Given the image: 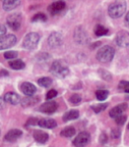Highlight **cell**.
<instances>
[{
  "label": "cell",
  "mask_w": 129,
  "mask_h": 147,
  "mask_svg": "<svg viewBox=\"0 0 129 147\" xmlns=\"http://www.w3.org/2000/svg\"><path fill=\"white\" fill-rule=\"evenodd\" d=\"M127 8V4L123 0H117L115 2L111 3L108 7V13L112 18H118L125 13Z\"/></svg>",
  "instance_id": "obj_1"
},
{
  "label": "cell",
  "mask_w": 129,
  "mask_h": 147,
  "mask_svg": "<svg viewBox=\"0 0 129 147\" xmlns=\"http://www.w3.org/2000/svg\"><path fill=\"white\" fill-rule=\"evenodd\" d=\"M50 71L53 74L54 76H56L57 78H65V77L68 76L69 74V69L66 64L64 63L61 60H57V61H54L52 63L50 67Z\"/></svg>",
  "instance_id": "obj_2"
},
{
  "label": "cell",
  "mask_w": 129,
  "mask_h": 147,
  "mask_svg": "<svg viewBox=\"0 0 129 147\" xmlns=\"http://www.w3.org/2000/svg\"><path fill=\"white\" fill-rule=\"evenodd\" d=\"M114 55H115V50L113 47L106 45L99 49L97 53V59L102 63H107L113 59Z\"/></svg>",
  "instance_id": "obj_3"
},
{
  "label": "cell",
  "mask_w": 129,
  "mask_h": 147,
  "mask_svg": "<svg viewBox=\"0 0 129 147\" xmlns=\"http://www.w3.org/2000/svg\"><path fill=\"white\" fill-rule=\"evenodd\" d=\"M39 41H40V35L38 33L35 32L29 33L25 37V39H23V46L25 49H28V50H33V49H35L38 46Z\"/></svg>",
  "instance_id": "obj_4"
},
{
  "label": "cell",
  "mask_w": 129,
  "mask_h": 147,
  "mask_svg": "<svg viewBox=\"0 0 129 147\" xmlns=\"http://www.w3.org/2000/svg\"><path fill=\"white\" fill-rule=\"evenodd\" d=\"M16 41H17V38L12 34H5L3 36H0V50L11 48L12 46L16 44Z\"/></svg>",
  "instance_id": "obj_5"
},
{
  "label": "cell",
  "mask_w": 129,
  "mask_h": 147,
  "mask_svg": "<svg viewBox=\"0 0 129 147\" xmlns=\"http://www.w3.org/2000/svg\"><path fill=\"white\" fill-rule=\"evenodd\" d=\"M6 23H7V25H8V27H9L12 31L19 30L21 25V16L19 13L10 14V16H8V18H7Z\"/></svg>",
  "instance_id": "obj_6"
},
{
  "label": "cell",
  "mask_w": 129,
  "mask_h": 147,
  "mask_svg": "<svg viewBox=\"0 0 129 147\" xmlns=\"http://www.w3.org/2000/svg\"><path fill=\"white\" fill-rule=\"evenodd\" d=\"M116 44L120 47H127L129 46V33L126 31H120L115 38Z\"/></svg>",
  "instance_id": "obj_7"
},
{
  "label": "cell",
  "mask_w": 129,
  "mask_h": 147,
  "mask_svg": "<svg viewBox=\"0 0 129 147\" xmlns=\"http://www.w3.org/2000/svg\"><path fill=\"white\" fill-rule=\"evenodd\" d=\"M90 134L86 133V132H81V133H79L78 135L76 136L75 139L73 140V145L77 147L84 146V145H86L90 142Z\"/></svg>",
  "instance_id": "obj_8"
},
{
  "label": "cell",
  "mask_w": 129,
  "mask_h": 147,
  "mask_svg": "<svg viewBox=\"0 0 129 147\" xmlns=\"http://www.w3.org/2000/svg\"><path fill=\"white\" fill-rule=\"evenodd\" d=\"M63 42V37L60 33L54 32L49 36L48 38V44L52 47V48H55V47H58L62 44Z\"/></svg>",
  "instance_id": "obj_9"
},
{
  "label": "cell",
  "mask_w": 129,
  "mask_h": 147,
  "mask_svg": "<svg viewBox=\"0 0 129 147\" xmlns=\"http://www.w3.org/2000/svg\"><path fill=\"white\" fill-rule=\"evenodd\" d=\"M58 105L56 102L54 101H48V102H45L44 104H42L41 107H40V111L44 113H54L57 110Z\"/></svg>",
  "instance_id": "obj_10"
},
{
  "label": "cell",
  "mask_w": 129,
  "mask_h": 147,
  "mask_svg": "<svg viewBox=\"0 0 129 147\" xmlns=\"http://www.w3.org/2000/svg\"><path fill=\"white\" fill-rule=\"evenodd\" d=\"M21 90L23 94L27 96H32L36 93V87L30 82H23L21 84Z\"/></svg>",
  "instance_id": "obj_11"
},
{
  "label": "cell",
  "mask_w": 129,
  "mask_h": 147,
  "mask_svg": "<svg viewBox=\"0 0 129 147\" xmlns=\"http://www.w3.org/2000/svg\"><path fill=\"white\" fill-rule=\"evenodd\" d=\"M21 135H23V132H21V130H19V129H12V130H10V131L5 135L4 139L7 142H15L19 138L21 137Z\"/></svg>",
  "instance_id": "obj_12"
},
{
  "label": "cell",
  "mask_w": 129,
  "mask_h": 147,
  "mask_svg": "<svg viewBox=\"0 0 129 147\" xmlns=\"http://www.w3.org/2000/svg\"><path fill=\"white\" fill-rule=\"evenodd\" d=\"M4 100L6 101L7 103L13 104V105H16V104L21 103V97H19V94H16L14 92H8L4 95Z\"/></svg>",
  "instance_id": "obj_13"
},
{
  "label": "cell",
  "mask_w": 129,
  "mask_h": 147,
  "mask_svg": "<svg viewBox=\"0 0 129 147\" xmlns=\"http://www.w3.org/2000/svg\"><path fill=\"white\" fill-rule=\"evenodd\" d=\"M74 38H75L76 42L77 43L83 44L88 41V35H86V32L83 30L82 28H77L74 33Z\"/></svg>",
  "instance_id": "obj_14"
},
{
  "label": "cell",
  "mask_w": 129,
  "mask_h": 147,
  "mask_svg": "<svg viewBox=\"0 0 129 147\" xmlns=\"http://www.w3.org/2000/svg\"><path fill=\"white\" fill-rule=\"evenodd\" d=\"M66 4L63 1H57V2H54L48 7V10L51 14H56L58 12L62 11L63 9L65 8Z\"/></svg>",
  "instance_id": "obj_15"
},
{
  "label": "cell",
  "mask_w": 129,
  "mask_h": 147,
  "mask_svg": "<svg viewBox=\"0 0 129 147\" xmlns=\"http://www.w3.org/2000/svg\"><path fill=\"white\" fill-rule=\"evenodd\" d=\"M126 109H127V104H125V103L119 104V105L115 106V107H113L112 109L110 110L109 115H110V117H113V119H115V117H118V115H122V113H124Z\"/></svg>",
  "instance_id": "obj_16"
},
{
  "label": "cell",
  "mask_w": 129,
  "mask_h": 147,
  "mask_svg": "<svg viewBox=\"0 0 129 147\" xmlns=\"http://www.w3.org/2000/svg\"><path fill=\"white\" fill-rule=\"evenodd\" d=\"M38 125L42 128L45 129H53L57 126V123H56L55 119H39Z\"/></svg>",
  "instance_id": "obj_17"
},
{
  "label": "cell",
  "mask_w": 129,
  "mask_h": 147,
  "mask_svg": "<svg viewBox=\"0 0 129 147\" xmlns=\"http://www.w3.org/2000/svg\"><path fill=\"white\" fill-rule=\"evenodd\" d=\"M34 138L39 143H46L49 139V135L46 132L43 131H35L34 132Z\"/></svg>",
  "instance_id": "obj_18"
},
{
  "label": "cell",
  "mask_w": 129,
  "mask_h": 147,
  "mask_svg": "<svg viewBox=\"0 0 129 147\" xmlns=\"http://www.w3.org/2000/svg\"><path fill=\"white\" fill-rule=\"evenodd\" d=\"M79 117V111L76 109H71L69 111H67L66 113H64L63 115V121L64 122H69V121H73V119H76Z\"/></svg>",
  "instance_id": "obj_19"
},
{
  "label": "cell",
  "mask_w": 129,
  "mask_h": 147,
  "mask_svg": "<svg viewBox=\"0 0 129 147\" xmlns=\"http://www.w3.org/2000/svg\"><path fill=\"white\" fill-rule=\"evenodd\" d=\"M21 1L19 0H5L3 1V8L4 10H11V9L16 8V6H19Z\"/></svg>",
  "instance_id": "obj_20"
},
{
  "label": "cell",
  "mask_w": 129,
  "mask_h": 147,
  "mask_svg": "<svg viewBox=\"0 0 129 147\" xmlns=\"http://www.w3.org/2000/svg\"><path fill=\"white\" fill-rule=\"evenodd\" d=\"M9 67L12 69H25V63L21 59H11V61H9Z\"/></svg>",
  "instance_id": "obj_21"
},
{
  "label": "cell",
  "mask_w": 129,
  "mask_h": 147,
  "mask_svg": "<svg viewBox=\"0 0 129 147\" xmlns=\"http://www.w3.org/2000/svg\"><path fill=\"white\" fill-rule=\"evenodd\" d=\"M37 102H38L37 97H31V96L25 97V98H23V100H21V103L23 107H28V106L33 105V104L37 103Z\"/></svg>",
  "instance_id": "obj_22"
},
{
  "label": "cell",
  "mask_w": 129,
  "mask_h": 147,
  "mask_svg": "<svg viewBox=\"0 0 129 147\" xmlns=\"http://www.w3.org/2000/svg\"><path fill=\"white\" fill-rule=\"evenodd\" d=\"M60 135L62 136V137H66V138H69L72 137V136L75 135V129L73 127H67V128L63 129Z\"/></svg>",
  "instance_id": "obj_23"
},
{
  "label": "cell",
  "mask_w": 129,
  "mask_h": 147,
  "mask_svg": "<svg viewBox=\"0 0 129 147\" xmlns=\"http://www.w3.org/2000/svg\"><path fill=\"white\" fill-rule=\"evenodd\" d=\"M109 33V30L107 28H105L104 26L102 25H97L96 28H94V34L97 35L98 37H101V36H105Z\"/></svg>",
  "instance_id": "obj_24"
},
{
  "label": "cell",
  "mask_w": 129,
  "mask_h": 147,
  "mask_svg": "<svg viewBox=\"0 0 129 147\" xmlns=\"http://www.w3.org/2000/svg\"><path fill=\"white\" fill-rule=\"evenodd\" d=\"M38 83H39V85L42 86V87L47 88L52 84V80L50 78H48V77H43V78L38 80Z\"/></svg>",
  "instance_id": "obj_25"
},
{
  "label": "cell",
  "mask_w": 129,
  "mask_h": 147,
  "mask_svg": "<svg viewBox=\"0 0 129 147\" xmlns=\"http://www.w3.org/2000/svg\"><path fill=\"white\" fill-rule=\"evenodd\" d=\"M108 95H109V92L107 91V90H98V91L96 92L97 99H99V100H101V101L105 100V99L108 97Z\"/></svg>",
  "instance_id": "obj_26"
},
{
  "label": "cell",
  "mask_w": 129,
  "mask_h": 147,
  "mask_svg": "<svg viewBox=\"0 0 129 147\" xmlns=\"http://www.w3.org/2000/svg\"><path fill=\"white\" fill-rule=\"evenodd\" d=\"M47 21V16L44 13H37L36 16H33L32 22L34 23H41V22H46Z\"/></svg>",
  "instance_id": "obj_27"
},
{
  "label": "cell",
  "mask_w": 129,
  "mask_h": 147,
  "mask_svg": "<svg viewBox=\"0 0 129 147\" xmlns=\"http://www.w3.org/2000/svg\"><path fill=\"white\" fill-rule=\"evenodd\" d=\"M107 106H108L107 103H102V104H97V105H92V108L96 113H101V111H103V110L106 109Z\"/></svg>",
  "instance_id": "obj_28"
},
{
  "label": "cell",
  "mask_w": 129,
  "mask_h": 147,
  "mask_svg": "<svg viewBox=\"0 0 129 147\" xmlns=\"http://www.w3.org/2000/svg\"><path fill=\"white\" fill-rule=\"evenodd\" d=\"M17 55H19V53L16 52V51H6L4 53V57L6 59L11 60V59H15L17 57Z\"/></svg>",
  "instance_id": "obj_29"
},
{
  "label": "cell",
  "mask_w": 129,
  "mask_h": 147,
  "mask_svg": "<svg viewBox=\"0 0 129 147\" xmlns=\"http://www.w3.org/2000/svg\"><path fill=\"white\" fill-rule=\"evenodd\" d=\"M99 73H100V76H101L102 78L104 79V80L110 81L111 79H112V76H111V74L109 73V71H105V69H100Z\"/></svg>",
  "instance_id": "obj_30"
},
{
  "label": "cell",
  "mask_w": 129,
  "mask_h": 147,
  "mask_svg": "<svg viewBox=\"0 0 129 147\" xmlns=\"http://www.w3.org/2000/svg\"><path fill=\"white\" fill-rule=\"evenodd\" d=\"M118 87H119V89H121V90H123V91L129 93V82L128 81H121Z\"/></svg>",
  "instance_id": "obj_31"
},
{
  "label": "cell",
  "mask_w": 129,
  "mask_h": 147,
  "mask_svg": "<svg viewBox=\"0 0 129 147\" xmlns=\"http://www.w3.org/2000/svg\"><path fill=\"white\" fill-rule=\"evenodd\" d=\"M70 102L73 104H78L79 102L81 101V96L79 94H73L71 95V97L69 98Z\"/></svg>",
  "instance_id": "obj_32"
},
{
  "label": "cell",
  "mask_w": 129,
  "mask_h": 147,
  "mask_svg": "<svg viewBox=\"0 0 129 147\" xmlns=\"http://www.w3.org/2000/svg\"><path fill=\"white\" fill-rule=\"evenodd\" d=\"M126 119H127V117L125 115H120L115 117V121L118 125H123L125 122H126Z\"/></svg>",
  "instance_id": "obj_33"
},
{
  "label": "cell",
  "mask_w": 129,
  "mask_h": 147,
  "mask_svg": "<svg viewBox=\"0 0 129 147\" xmlns=\"http://www.w3.org/2000/svg\"><path fill=\"white\" fill-rule=\"evenodd\" d=\"M57 96V91L54 89H51L48 91V93L46 94V98L48 99V100H50V99H53L54 97Z\"/></svg>",
  "instance_id": "obj_34"
},
{
  "label": "cell",
  "mask_w": 129,
  "mask_h": 147,
  "mask_svg": "<svg viewBox=\"0 0 129 147\" xmlns=\"http://www.w3.org/2000/svg\"><path fill=\"white\" fill-rule=\"evenodd\" d=\"M37 59H39L40 61H42V60H47L50 58V55L47 54V53H40V54H38L37 56Z\"/></svg>",
  "instance_id": "obj_35"
},
{
  "label": "cell",
  "mask_w": 129,
  "mask_h": 147,
  "mask_svg": "<svg viewBox=\"0 0 129 147\" xmlns=\"http://www.w3.org/2000/svg\"><path fill=\"white\" fill-rule=\"evenodd\" d=\"M39 122V119H36V117H33V119H30L27 123V126H35V125L38 124Z\"/></svg>",
  "instance_id": "obj_36"
},
{
  "label": "cell",
  "mask_w": 129,
  "mask_h": 147,
  "mask_svg": "<svg viewBox=\"0 0 129 147\" xmlns=\"http://www.w3.org/2000/svg\"><path fill=\"white\" fill-rule=\"evenodd\" d=\"M5 34H6V27L3 25H0V36H3Z\"/></svg>",
  "instance_id": "obj_37"
},
{
  "label": "cell",
  "mask_w": 129,
  "mask_h": 147,
  "mask_svg": "<svg viewBox=\"0 0 129 147\" xmlns=\"http://www.w3.org/2000/svg\"><path fill=\"white\" fill-rule=\"evenodd\" d=\"M119 136H120L119 130H113V131H112V137L113 138H118Z\"/></svg>",
  "instance_id": "obj_38"
},
{
  "label": "cell",
  "mask_w": 129,
  "mask_h": 147,
  "mask_svg": "<svg viewBox=\"0 0 129 147\" xmlns=\"http://www.w3.org/2000/svg\"><path fill=\"white\" fill-rule=\"evenodd\" d=\"M101 143H106L107 142V135L105 133H103L101 135Z\"/></svg>",
  "instance_id": "obj_39"
},
{
  "label": "cell",
  "mask_w": 129,
  "mask_h": 147,
  "mask_svg": "<svg viewBox=\"0 0 129 147\" xmlns=\"http://www.w3.org/2000/svg\"><path fill=\"white\" fill-rule=\"evenodd\" d=\"M8 71H5V69H2V71H0V77H8Z\"/></svg>",
  "instance_id": "obj_40"
},
{
  "label": "cell",
  "mask_w": 129,
  "mask_h": 147,
  "mask_svg": "<svg viewBox=\"0 0 129 147\" xmlns=\"http://www.w3.org/2000/svg\"><path fill=\"white\" fill-rule=\"evenodd\" d=\"M125 25L129 28V12H127L126 16H125Z\"/></svg>",
  "instance_id": "obj_41"
},
{
  "label": "cell",
  "mask_w": 129,
  "mask_h": 147,
  "mask_svg": "<svg viewBox=\"0 0 129 147\" xmlns=\"http://www.w3.org/2000/svg\"><path fill=\"white\" fill-rule=\"evenodd\" d=\"M127 128H128V129H129V124H128V127H127Z\"/></svg>",
  "instance_id": "obj_42"
},
{
  "label": "cell",
  "mask_w": 129,
  "mask_h": 147,
  "mask_svg": "<svg viewBox=\"0 0 129 147\" xmlns=\"http://www.w3.org/2000/svg\"><path fill=\"white\" fill-rule=\"evenodd\" d=\"M3 1H5V0H2V2H3Z\"/></svg>",
  "instance_id": "obj_43"
},
{
  "label": "cell",
  "mask_w": 129,
  "mask_h": 147,
  "mask_svg": "<svg viewBox=\"0 0 129 147\" xmlns=\"http://www.w3.org/2000/svg\"><path fill=\"white\" fill-rule=\"evenodd\" d=\"M0 134H1V131H0Z\"/></svg>",
  "instance_id": "obj_44"
}]
</instances>
